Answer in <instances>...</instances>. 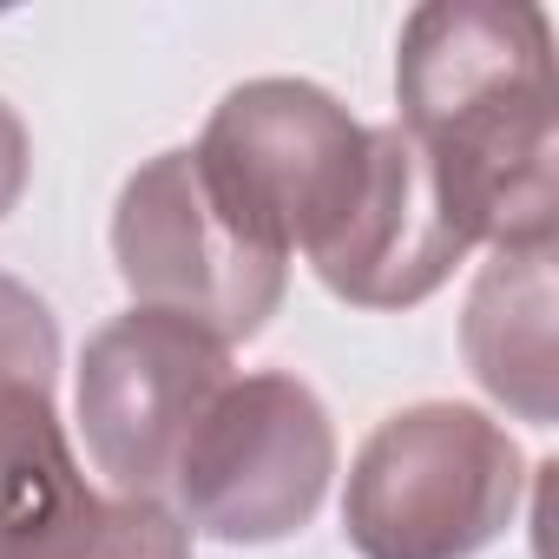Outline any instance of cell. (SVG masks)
Returning <instances> with one entry per match:
<instances>
[{"label":"cell","mask_w":559,"mask_h":559,"mask_svg":"<svg viewBox=\"0 0 559 559\" xmlns=\"http://www.w3.org/2000/svg\"><path fill=\"white\" fill-rule=\"evenodd\" d=\"M520 487V441L487 408L415 402L356 448L343 539L362 559H474L513 526Z\"/></svg>","instance_id":"cell-2"},{"label":"cell","mask_w":559,"mask_h":559,"mask_svg":"<svg viewBox=\"0 0 559 559\" xmlns=\"http://www.w3.org/2000/svg\"><path fill=\"white\" fill-rule=\"evenodd\" d=\"M27 559H191V526L165 500H126V493H86Z\"/></svg>","instance_id":"cell-10"},{"label":"cell","mask_w":559,"mask_h":559,"mask_svg":"<svg viewBox=\"0 0 559 559\" xmlns=\"http://www.w3.org/2000/svg\"><path fill=\"white\" fill-rule=\"evenodd\" d=\"M467 250L474 230L454 211L428 152L402 126H369L362 185L304 257L317 284L349 310H415L448 284Z\"/></svg>","instance_id":"cell-7"},{"label":"cell","mask_w":559,"mask_h":559,"mask_svg":"<svg viewBox=\"0 0 559 559\" xmlns=\"http://www.w3.org/2000/svg\"><path fill=\"white\" fill-rule=\"evenodd\" d=\"M230 376H237L230 349L178 317L126 310L106 330H93L86 356H80L73 402H80L86 454L106 474V487L126 500L171 507L178 454Z\"/></svg>","instance_id":"cell-6"},{"label":"cell","mask_w":559,"mask_h":559,"mask_svg":"<svg viewBox=\"0 0 559 559\" xmlns=\"http://www.w3.org/2000/svg\"><path fill=\"white\" fill-rule=\"evenodd\" d=\"M330 480L336 428L323 395L290 369H257L230 376L198 415L171 474V513L224 546H270L317 520Z\"/></svg>","instance_id":"cell-3"},{"label":"cell","mask_w":559,"mask_h":559,"mask_svg":"<svg viewBox=\"0 0 559 559\" xmlns=\"http://www.w3.org/2000/svg\"><path fill=\"white\" fill-rule=\"evenodd\" d=\"M112 263L132 310L178 317L211 343H250L290 290V257L257 243L198 178L191 145L145 158L112 204Z\"/></svg>","instance_id":"cell-4"},{"label":"cell","mask_w":559,"mask_h":559,"mask_svg":"<svg viewBox=\"0 0 559 559\" xmlns=\"http://www.w3.org/2000/svg\"><path fill=\"white\" fill-rule=\"evenodd\" d=\"M402 132L441 171L474 243L526 250L559 224L552 21L526 0H428L395 40Z\"/></svg>","instance_id":"cell-1"},{"label":"cell","mask_w":559,"mask_h":559,"mask_svg":"<svg viewBox=\"0 0 559 559\" xmlns=\"http://www.w3.org/2000/svg\"><path fill=\"white\" fill-rule=\"evenodd\" d=\"M27 171H34V145H27V126L21 112L0 99V217H8L27 191Z\"/></svg>","instance_id":"cell-12"},{"label":"cell","mask_w":559,"mask_h":559,"mask_svg":"<svg viewBox=\"0 0 559 559\" xmlns=\"http://www.w3.org/2000/svg\"><path fill=\"white\" fill-rule=\"evenodd\" d=\"M93 480L73 461V441L53 408V382H0V559H27Z\"/></svg>","instance_id":"cell-9"},{"label":"cell","mask_w":559,"mask_h":559,"mask_svg":"<svg viewBox=\"0 0 559 559\" xmlns=\"http://www.w3.org/2000/svg\"><path fill=\"white\" fill-rule=\"evenodd\" d=\"M211 198L270 250H310L356 198L369 126L310 80H243L217 99L198 145Z\"/></svg>","instance_id":"cell-5"},{"label":"cell","mask_w":559,"mask_h":559,"mask_svg":"<svg viewBox=\"0 0 559 559\" xmlns=\"http://www.w3.org/2000/svg\"><path fill=\"white\" fill-rule=\"evenodd\" d=\"M552 243L493 250L480 263L467 310H461V356L474 382L533 428L559 421V362H552Z\"/></svg>","instance_id":"cell-8"},{"label":"cell","mask_w":559,"mask_h":559,"mask_svg":"<svg viewBox=\"0 0 559 559\" xmlns=\"http://www.w3.org/2000/svg\"><path fill=\"white\" fill-rule=\"evenodd\" d=\"M0 382H60V323L40 290L0 270Z\"/></svg>","instance_id":"cell-11"}]
</instances>
